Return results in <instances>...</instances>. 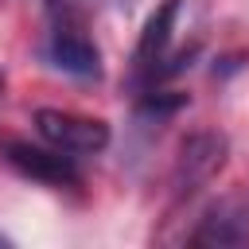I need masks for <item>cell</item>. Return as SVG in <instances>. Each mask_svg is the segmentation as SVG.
<instances>
[{"label":"cell","mask_w":249,"mask_h":249,"mask_svg":"<svg viewBox=\"0 0 249 249\" xmlns=\"http://www.w3.org/2000/svg\"><path fill=\"white\" fill-rule=\"evenodd\" d=\"M35 128L47 144L70 152V156H93L109 144V124L86 113H70V109H39L35 113Z\"/></svg>","instance_id":"obj_1"},{"label":"cell","mask_w":249,"mask_h":249,"mask_svg":"<svg viewBox=\"0 0 249 249\" xmlns=\"http://www.w3.org/2000/svg\"><path fill=\"white\" fill-rule=\"evenodd\" d=\"M191 245L198 249H241L249 245V195H226L218 198L198 230L191 233Z\"/></svg>","instance_id":"obj_2"},{"label":"cell","mask_w":249,"mask_h":249,"mask_svg":"<svg viewBox=\"0 0 249 249\" xmlns=\"http://www.w3.org/2000/svg\"><path fill=\"white\" fill-rule=\"evenodd\" d=\"M179 8H183V0H160L156 12L148 16L144 31H140V43L132 51V70L144 86H156L163 78V62H167V47H171V35H175Z\"/></svg>","instance_id":"obj_3"},{"label":"cell","mask_w":249,"mask_h":249,"mask_svg":"<svg viewBox=\"0 0 249 249\" xmlns=\"http://www.w3.org/2000/svg\"><path fill=\"white\" fill-rule=\"evenodd\" d=\"M226 152H230V144H226L222 132H195V136H187L183 148H179V160H175V191L179 195H195L198 187H206L222 171Z\"/></svg>","instance_id":"obj_4"},{"label":"cell","mask_w":249,"mask_h":249,"mask_svg":"<svg viewBox=\"0 0 249 249\" xmlns=\"http://www.w3.org/2000/svg\"><path fill=\"white\" fill-rule=\"evenodd\" d=\"M4 156H8V163L19 175H27L35 183H47V187H74L82 179L74 156L62 152V148H54V144L51 148H39V144H27V140H12L4 148Z\"/></svg>","instance_id":"obj_5"},{"label":"cell","mask_w":249,"mask_h":249,"mask_svg":"<svg viewBox=\"0 0 249 249\" xmlns=\"http://www.w3.org/2000/svg\"><path fill=\"white\" fill-rule=\"evenodd\" d=\"M47 58L70 78H86V82L101 78V51L93 47L89 35H82V27H70V23L54 27L47 43Z\"/></svg>","instance_id":"obj_6"},{"label":"cell","mask_w":249,"mask_h":249,"mask_svg":"<svg viewBox=\"0 0 249 249\" xmlns=\"http://www.w3.org/2000/svg\"><path fill=\"white\" fill-rule=\"evenodd\" d=\"M0 245H8V237H4V233H0Z\"/></svg>","instance_id":"obj_7"},{"label":"cell","mask_w":249,"mask_h":249,"mask_svg":"<svg viewBox=\"0 0 249 249\" xmlns=\"http://www.w3.org/2000/svg\"><path fill=\"white\" fill-rule=\"evenodd\" d=\"M0 93H4V74H0Z\"/></svg>","instance_id":"obj_8"}]
</instances>
